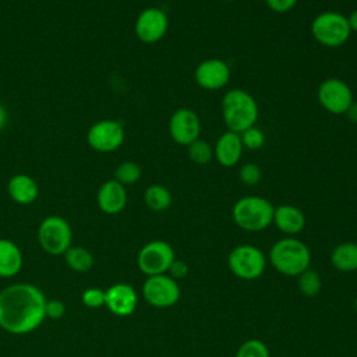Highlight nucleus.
I'll use <instances>...</instances> for the list:
<instances>
[{"label":"nucleus","instance_id":"obj_10","mask_svg":"<svg viewBox=\"0 0 357 357\" xmlns=\"http://www.w3.org/2000/svg\"><path fill=\"white\" fill-rule=\"evenodd\" d=\"M126 138L124 127L120 121L113 119H103L92 124L86 132L88 145L100 153H110L117 151Z\"/></svg>","mask_w":357,"mask_h":357},{"label":"nucleus","instance_id":"obj_29","mask_svg":"<svg viewBox=\"0 0 357 357\" xmlns=\"http://www.w3.org/2000/svg\"><path fill=\"white\" fill-rule=\"evenodd\" d=\"M238 178L245 185H257L262 180V170L257 163L247 162L240 166Z\"/></svg>","mask_w":357,"mask_h":357},{"label":"nucleus","instance_id":"obj_12","mask_svg":"<svg viewBox=\"0 0 357 357\" xmlns=\"http://www.w3.org/2000/svg\"><path fill=\"white\" fill-rule=\"evenodd\" d=\"M169 29V17L159 7H148L142 10L134 24L137 38L146 45H152L165 38Z\"/></svg>","mask_w":357,"mask_h":357},{"label":"nucleus","instance_id":"obj_3","mask_svg":"<svg viewBox=\"0 0 357 357\" xmlns=\"http://www.w3.org/2000/svg\"><path fill=\"white\" fill-rule=\"evenodd\" d=\"M269 261L273 268L286 276H298L310 268L311 252L301 240L287 236L278 240L269 250Z\"/></svg>","mask_w":357,"mask_h":357},{"label":"nucleus","instance_id":"obj_37","mask_svg":"<svg viewBox=\"0 0 357 357\" xmlns=\"http://www.w3.org/2000/svg\"><path fill=\"white\" fill-rule=\"evenodd\" d=\"M354 308H356V311H357V296H356V300H354Z\"/></svg>","mask_w":357,"mask_h":357},{"label":"nucleus","instance_id":"obj_27","mask_svg":"<svg viewBox=\"0 0 357 357\" xmlns=\"http://www.w3.org/2000/svg\"><path fill=\"white\" fill-rule=\"evenodd\" d=\"M236 357H271L268 346L259 339H248L240 344Z\"/></svg>","mask_w":357,"mask_h":357},{"label":"nucleus","instance_id":"obj_8","mask_svg":"<svg viewBox=\"0 0 357 357\" xmlns=\"http://www.w3.org/2000/svg\"><path fill=\"white\" fill-rule=\"evenodd\" d=\"M176 259L173 247L165 240H152L141 247L137 255V265L146 276L166 273Z\"/></svg>","mask_w":357,"mask_h":357},{"label":"nucleus","instance_id":"obj_4","mask_svg":"<svg viewBox=\"0 0 357 357\" xmlns=\"http://www.w3.org/2000/svg\"><path fill=\"white\" fill-rule=\"evenodd\" d=\"M273 212L275 206L266 198L245 195L234 202L231 218L234 223L245 231H261L272 225Z\"/></svg>","mask_w":357,"mask_h":357},{"label":"nucleus","instance_id":"obj_2","mask_svg":"<svg viewBox=\"0 0 357 357\" xmlns=\"http://www.w3.org/2000/svg\"><path fill=\"white\" fill-rule=\"evenodd\" d=\"M222 117L227 130L241 132L248 127L255 126L259 107L255 98L245 89L233 88L229 89L220 102Z\"/></svg>","mask_w":357,"mask_h":357},{"label":"nucleus","instance_id":"obj_11","mask_svg":"<svg viewBox=\"0 0 357 357\" xmlns=\"http://www.w3.org/2000/svg\"><path fill=\"white\" fill-rule=\"evenodd\" d=\"M180 286L170 275H153L142 284V296L145 301L156 308H167L174 305L180 298Z\"/></svg>","mask_w":357,"mask_h":357},{"label":"nucleus","instance_id":"obj_31","mask_svg":"<svg viewBox=\"0 0 357 357\" xmlns=\"http://www.w3.org/2000/svg\"><path fill=\"white\" fill-rule=\"evenodd\" d=\"M46 317L47 318H52V319H59L64 315L66 312V304L61 301V300H47L46 301Z\"/></svg>","mask_w":357,"mask_h":357},{"label":"nucleus","instance_id":"obj_25","mask_svg":"<svg viewBox=\"0 0 357 357\" xmlns=\"http://www.w3.org/2000/svg\"><path fill=\"white\" fill-rule=\"evenodd\" d=\"M188 158L195 165H208L213 159V146L205 139H195L188 146Z\"/></svg>","mask_w":357,"mask_h":357},{"label":"nucleus","instance_id":"obj_21","mask_svg":"<svg viewBox=\"0 0 357 357\" xmlns=\"http://www.w3.org/2000/svg\"><path fill=\"white\" fill-rule=\"evenodd\" d=\"M331 264L340 272L357 271V243L344 241L331 252Z\"/></svg>","mask_w":357,"mask_h":357},{"label":"nucleus","instance_id":"obj_5","mask_svg":"<svg viewBox=\"0 0 357 357\" xmlns=\"http://www.w3.org/2000/svg\"><path fill=\"white\" fill-rule=\"evenodd\" d=\"M312 38L325 47H340L351 35L347 15L337 11H324L311 22Z\"/></svg>","mask_w":357,"mask_h":357},{"label":"nucleus","instance_id":"obj_32","mask_svg":"<svg viewBox=\"0 0 357 357\" xmlns=\"http://www.w3.org/2000/svg\"><path fill=\"white\" fill-rule=\"evenodd\" d=\"M298 0H265L269 10L278 14H284L291 11Z\"/></svg>","mask_w":357,"mask_h":357},{"label":"nucleus","instance_id":"obj_38","mask_svg":"<svg viewBox=\"0 0 357 357\" xmlns=\"http://www.w3.org/2000/svg\"><path fill=\"white\" fill-rule=\"evenodd\" d=\"M222 1H234V0H222Z\"/></svg>","mask_w":357,"mask_h":357},{"label":"nucleus","instance_id":"obj_28","mask_svg":"<svg viewBox=\"0 0 357 357\" xmlns=\"http://www.w3.org/2000/svg\"><path fill=\"white\" fill-rule=\"evenodd\" d=\"M240 138L244 149H250V151H258L265 144V134L257 126L248 127L247 130L241 131Z\"/></svg>","mask_w":357,"mask_h":357},{"label":"nucleus","instance_id":"obj_9","mask_svg":"<svg viewBox=\"0 0 357 357\" xmlns=\"http://www.w3.org/2000/svg\"><path fill=\"white\" fill-rule=\"evenodd\" d=\"M317 99L319 105L331 114H346L354 102L350 85L340 78H326L317 89Z\"/></svg>","mask_w":357,"mask_h":357},{"label":"nucleus","instance_id":"obj_1","mask_svg":"<svg viewBox=\"0 0 357 357\" xmlns=\"http://www.w3.org/2000/svg\"><path fill=\"white\" fill-rule=\"evenodd\" d=\"M46 296L32 283H13L0 291V328L11 335H26L46 318Z\"/></svg>","mask_w":357,"mask_h":357},{"label":"nucleus","instance_id":"obj_26","mask_svg":"<svg viewBox=\"0 0 357 357\" xmlns=\"http://www.w3.org/2000/svg\"><path fill=\"white\" fill-rule=\"evenodd\" d=\"M297 286L298 290L301 291V294L307 296V297H312L317 296L321 290V276L317 271L314 269H305L304 272H301L298 275V280H297Z\"/></svg>","mask_w":357,"mask_h":357},{"label":"nucleus","instance_id":"obj_15","mask_svg":"<svg viewBox=\"0 0 357 357\" xmlns=\"http://www.w3.org/2000/svg\"><path fill=\"white\" fill-rule=\"evenodd\" d=\"M138 304L135 289L128 283H114L105 290V305L117 317L131 315Z\"/></svg>","mask_w":357,"mask_h":357},{"label":"nucleus","instance_id":"obj_30","mask_svg":"<svg viewBox=\"0 0 357 357\" xmlns=\"http://www.w3.org/2000/svg\"><path fill=\"white\" fill-rule=\"evenodd\" d=\"M81 301L88 308H100L105 305V290L99 287H88L82 291Z\"/></svg>","mask_w":357,"mask_h":357},{"label":"nucleus","instance_id":"obj_17","mask_svg":"<svg viewBox=\"0 0 357 357\" xmlns=\"http://www.w3.org/2000/svg\"><path fill=\"white\" fill-rule=\"evenodd\" d=\"M243 151L244 146L240 134L227 130L216 139L213 145V158L223 167H234L240 162Z\"/></svg>","mask_w":357,"mask_h":357},{"label":"nucleus","instance_id":"obj_6","mask_svg":"<svg viewBox=\"0 0 357 357\" xmlns=\"http://www.w3.org/2000/svg\"><path fill=\"white\" fill-rule=\"evenodd\" d=\"M38 241L45 252L50 255H64L73 244V229L64 218L50 215L45 218L38 227Z\"/></svg>","mask_w":357,"mask_h":357},{"label":"nucleus","instance_id":"obj_33","mask_svg":"<svg viewBox=\"0 0 357 357\" xmlns=\"http://www.w3.org/2000/svg\"><path fill=\"white\" fill-rule=\"evenodd\" d=\"M170 276L173 279H184L187 275H188V265L184 262V261H180V259H174L173 264L170 265L169 271Z\"/></svg>","mask_w":357,"mask_h":357},{"label":"nucleus","instance_id":"obj_16","mask_svg":"<svg viewBox=\"0 0 357 357\" xmlns=\"http://www.w3.org/2000/svg\"><path fill=\"white\" fill-rule=\"evenodd\" d=\"M128 195L126 185L117 180H106L96 192V204L99 209L106 215H117L127 206Z\"/></svg>","mask_w":357,"mask_h":357},{"label":"nucleus","instance_id":"obj_23","mask_svg":"<svg viewBox=\"0 0 357 357\" xmlns=\"http://www.w3.org/2000/svg\"><path fill=\"white\" fill-rule=\"evenodd\" d=\"M64 259L68 268L74 272H88L93 266V255L92 252L81 245H71L64 252Z\"/></svg>","mask_w":357,"mask_h":357},{"label":"nucleus","instance_id":"obj_18","mask_svg":"<svg viewBox=\"0 0 357 357\" xmlns=\"http://www.w3.org/2000/svg\"><path fill=\"white\" fill-rule=\"evenodd\" d=\"M275 226L287 236L298 234L305 226V216L303 211L294 205L284 204L275 206L273 222Z\"/></svg>","mask_w":357,"mask_h":357},{"label":"nucleus","instance_id":"obj_19","mask_svg":"<svg viewBox=\"0 0 357 357\" xmlns=\"http://www.w3.org/2000/svg\"><path fill=\"white\" fill-rule=\"evenodd\" d=\"M7 192L15 204L29 205L38 198L39 187L29 174L17 173L8 180Z\"/></svg>","mask_w":357,"mask_h":357},{"label":"nucleus","instance_id":"obj_22","mask_svg":"<svg viewBox=\"0 0 357 357\" xmlns=\"http://www.w3.org/2000/svg\"><path fill=\"white\" fill-rule=\"evenodd\" d=\"M173 201L172 192L162 184H151L144 192V202L152 212H163L170 208Z\"/></svg>","mask_w":357,"mask_h":357},{"label":"nucleus","instance_id":"obj_24","mask_svg":"<svg viewBox=\"0 0 357 357\" xmlns=\"http://www.w3.org/2000/svg\"><path fill=\"white\" fill-rule=\"evenodd\" d=\"M141 176H142V169L134 160H124L114 170V180H117L123 185L135 184L141 178Z\"/></svg>","mask_w":357,"mask_h":357},{"label":"nucleus","instance_id":"obj_14","mask_svg":"<svg viewBox=\"0 0 357 357\" xmlns=\"http://www.w3.org/2000/svg\"><path fill=\"white\" fill-rule=\"evenodd\" d=\"M231 77L230 66L218 57L199 61L194 70L197 85L205 91H219L225 88Z\"/></svg>","mask_w":357,"mask_h":357},{"label":"nucleus","instance_id":"obj_35","mask_svg":"<svg viewBox=\"0 0 357 357\" xmlns=\"http://www.w3.org/2000/svg\"><path fill=\"white\" fill-rule=\"evenodd\" d=\"M346 116H347V119H349L351 123H356V124H357V102H356V100L351 103V106H350L349 110L346 112Z\"/></svg>","mask_w":357,"mask_h":357},{"label":"nucleus","instance_id":"obj_20","mask_svg":"<svg viewBox=\"0 0 357 357\" xmlns=\"http://www.w3.org/2000/svg\"><path fill=\"white\" fill-rule=\"evenodd\" d=\"M24 265L21 248L8 238H0V278L17 276Z\"/></svg>","mask_w":357,"mask_h":357},{"label":"nucleus","instance_id":"obj_36","mask_svg":"<svg viewBox=\"0 0 357 357\" xmlns=\"http://www.w3.org/2000/svg\"><path fill=\"white\" fill-rule=\"evenodd\" d=\"M347 21H349V26H350L351 32H357V8L353 10L350 13V15H347Z\"/></svg>","mask_w":357,"mask_h":357},{"label":"nucleus","instance_id":"obj_7","mask_svg":"<svg viewBox=\"0 0 357 357\" xmlns=\"http://www.w3.org/2000/svg\"><path fill=\"white\" fill-rule=\"evenodd\" d=\"M227 264L233 275L237 278L243 280H254L264 273L266 257L255 245L240 244L230 251Z\"/></svg>","mask_w":357,"mask_h":357},{"label":"nucleus","instance_id":"obj_34","mask_svg":"<svg viewBox=\"0 0 357 357\" xmlns=\"http://www.w3.org/2000/svg\"><path fill=\"white\" fill-rule=\"evenodd\" d=\"M8 123V113H7V109L4 107V105L0 102V132L6 128Z\"/></svg>","mask_w":357,"mask_h":357},{"label":"nucleus","instance_id":"obj_13","mask_svg":"<svg viewBox=\"0 0 357 357\" xmlns=\"http://www.w3.org/2000/svg\"><path fill=\"white\" fill-rule=\"evenodd\" d=\"M167 130L170 138L183 146H188L201 135V120L197 112L190 107L174 110L169 119Z\"/></svg>","mask_w":357,"mask_h":357}]
</instances>
